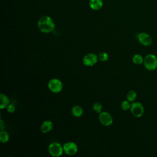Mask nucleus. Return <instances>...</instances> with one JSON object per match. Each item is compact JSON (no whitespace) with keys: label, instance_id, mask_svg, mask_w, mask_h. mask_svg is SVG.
I'll return each mask as SVG.
<instances>
[{"label":"nucleus","instance_id":"dca6fc26","mask_svg":"<svg viewBox=\"0 0 157 157\" xmlns=\"http://www.w3.org/2000/svg\"><path fill=\"white\" fill-rule=\"evenodd\" d=\"M137 98V93H136V91H133V90H131L129 91H128V93H127L126 95V98L127 100L129 102H133L136 100Z\"/></svg>","mask_w":157,"mask_h":157},{"label":"nucleus","instance_id":"0eeeda50","mask_svg":"<svg viewBox=\"0 0 157 157\" xmlns=\"http://www.w3.org/2000/svg\"><path fill=\"white\" fill-rule=\"evenodd\" d=\"M99 120L100 123L105 126H110L113 123V118L112 115L107 112H101L99 113Z\"/></svg>","mask_w":157,"mask_h":157},{"label":"nucleus","instance_id":"4468645a","mask_svg":"<svg viewBox=\"0 0 157 157\" xmlns=\"http://www.w3.org/2000/svg\"><path fill=\"white\" fill-rule=\"evenodd\" d=\"M144 58L140 54H136L132 57V62L135 64H137V65L141 64L144 63Z\"/></svg>","mask_w":157,"mask_h":157},{"label":"nucleus","instance_id":"20e7f679","mask_svg":"<svg viewBox=\"0 0 157 157\" xmlns=\"http://www.w3.org/2000/svg\"><path fill=\"white\" fill-rule=\"evenodd\" d=\"M63 87L62 82L58 78H52L48 83V88L54 93H58L61 91Z\"/></svg>","mask_w":157,"mask_h":157},{"label":"nucleus","instance_id":"9d476101","mask_svg":"<svg viewBox=\"0 0 157 157\" xmlns=\"http://www.w3.org/2000/svg\"><path fill=\"white\" fill-rule=\"evenodd\" d=\"M53 126V124L51 121L46 120L42 123L40 126V130L42 132L47 133L52 129Z\"/></svg>","mask_w":157,"mask_h":157},{"label":"nucleus","instance_id":"9b49d317","mask_svg":"<svg viewBox=\"0 0 157 157\" xmlns=\"http://www.w3.org/2000/svg\"><path fill=\"white\" fill-rule=\"evenodd\" d=\"M90 7L94 10L101 9L103 6V1L102 0H90Z\"/></svg>","mask_w":157,"mask_h":157},{"label":"nucleus","instance_id":"f8f14e48","mask_svg":"<svg viewBox=\"0 0 157 157\" xmlns=\"http://www.w3.org/2000/svg\"><path fill=\"white\" fill-rule=\"evenodd\" d=\"M71 113L75 117H80L83 114V110L79 105H75L72 108Z\"/></svg>","mask_w":157,"mask_h":157},{"label":"nucleus","instance_id":"423d86ee","mask_svg":"<svg viewBox=\"0 0 157 157\" xmlns=\"http://www.w3.org/2000/svg\"><path fill=\"white\" fill-rule=\"evenodd\" d=\"M64 152L69 156L74 155L78 151V147L74 142H67L63 145Z\"/></svg>","mask_w":157,"mask_h":157},{"label":"nucleus","instance_id":"6e6552de","mask_svg":"<svg viewBox=\"0 0 157 157\" xmlns=\"http://www.w3.org/2000/svg\"><path fill=\"white\" fill-rule=\"evenodd\" d=\"M98 60V56L94 53H88L83 58V63L86 66H94Z\"/></svg>","mask_w":157,"mask_h":157},{"label":"nucleus","instance_id":"aec40b11","mask_svg":"<svg viewBox=\"0 0 157 157\" xmlns=\"http://www.w3.org/2000/svg\"><path fill=\"white\" fill-rule=\"evenodd\" d=\"M7 110L9 113H13L15 110V107L13 104H9L7 107Z\"/></svg>","mask_w":157,"mask_h":157},{"label":"nucleus","instance_id":"f257e3e1","mask_svg":"<svg viewBox=\"0 0 157 157\" xmlns=\"http://www.w3.org/2000/svg\"><path fill=\"white\" fill-rule=\"evenodd\" d=\"M37 27L42 33H49L55 29V24L50 17L43 15L37 21Z\"/></svg>","mask_w":157,"mask_h":157},{"label":"nucleus","instance_id":"ddd939ff","mask_svg":"<svg viewBox=\"0 0 157 157\" xmlns=\"http://www.w3.org/2000/svg\"><path fill=\"white\" fill-rule=\"evenodd\" d=\"M0 99H1V104H0V109H3L5 107H7V105L9 104V99L3 93H1L0 94Z\"/></svg>","mask_w":157,"mask_h":157},{"label":"nucleus","instance_id":"1a4fd4ad","mask_svg":"<svg viewBox=\"0 0 157 157\" xmlns=\"http://www.w3.org/2000/svg\"><path fill=\"white\" fill-rule=\"evenodd\" d=\"M137 39L139 42L144 46H149L152 42V39L150 34L144 32L138 34Z\"/></svg>","mask_w":157,"mask_h":157},{"label":"nucleus","instance_id":"6ab92c4d","mask_svg":"<svg viewBox=\"0 0 157 157\" xmlns=\"http://www.w3.org/2000/svg\"><path fill=\"white\" fill-rule=\"evenodd\" d=\"M131 105V104H129V101H128V100L123 101L121 103V107L122 110H128L130 109Z\"/></svg>","mask_w":157,"mask_h":157},{"label":"nucleus","instance_id":"a211bd4d","mask_svg":"<svg viewBox=\"0 0 157 157\" xmlns=\"http://www.w3.org/2000/svg\"><path fill=\"white\" fill-rule=\"evenodd\" d=\"M102 105L100 102H95L93 105V109L96 112V113H101L102 111Z\"/></svg>","mask_w":157,"mask_h":157},{"label":"nucleus","instance_id":"7ed1b4c3","mask_svg":"<svg viewBox=\"0 0 157 157\" xmlns=\"http://www.w3.org/2000/svg\"><path fill=\"white\" fill-rule=\"evenodd\" d=\"M48 152L52 156L59 157L62 155L64 149L63 146H62L58 142H52L48 146Z\"/></svg>","mask_w":157,"mask_h":157},{"label":"nucleus","instance_id":"f03ea898","mask_svg":"<svg viewBox=\"0 0 157 157\" xmlns=\"http://www.w3.org/2000/svg\"><path fill=\"white\" fill-rule=\"evenodd\" d=\"M145 67L148 71H153L157 68V57L153 54L145 56L144 60Z\"/></svg>","mask_w":157,"mask_h":157},{"label":"nucleus","instance_id":"39448f33","mask_svg":"<svg viewBox=\"0 0 157 157\" xmlns=\"http://www.w3.org/2000/svg\"><path fill=\"white\" fill-rule=\"evenodd\" d=\"M130 110L133 116L139 118L142 116L144 112V109L142 104L139 102H133L131 105Z\"/></svg>","mask_w":157,"mask_h":157},{"label":"nucleus","instance_id":"2eb2a0df","mask_svg":"<svg viewBox=\"0 0 157 157\" xmlns=\"http://www.w3.org/2000/svg\"><path fill=\"white\" fill-rule=\"evenodd\" d=\"M9 140V134L5 131H1L0 132V142L2 144L6 143Z\"/></svg>","mask_w":157,"mask_h":157},{"label":"nucleus","instance_id":"412c9836","mask_svg":"<svg viewBox=\"0 0 157 157\" xmlns=\"http://www.w3.org/2000/svg\"><path fill=\"white\" fill-rule=\"evenodd\" d=\"M0 128H1V131H3L5 128V124L2 120H0Z\"/></svg>","mask_w":157,"mask_h":157},{"label":"nucleus","instance_id":"f3484780","mask_svg":"<svg viewBox=\"0 0 157 157\" xmlns=\"http://www.w3.org/2000/svg\"><path fill=\"white\" fill-rule=\"evenodd\" d=\"M98 59L102 62L107 61L109 59V55L106 52H101L98 54Z\"/></svg>","mask_w":157,"mask_h":157}]
</instances>
